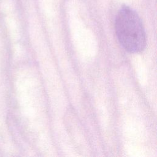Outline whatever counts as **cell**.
I'll use <instances>...</instances> for the list:
<instances>
[{"mask_svg": "<svg viewBox=\"0 0 157 157\" xmlns=\"http://www.w3.org/2000/svg\"><path fill=\"white\" fill-rule=\"evenodd\" d=\"M115 33L121 45L131 53L142 52L146 47V36L142 21L135 10L123 6L117 13Z\"/></svg>", "mask_w": 157, "mask_h": 157, "instance_id": "1", "label": "cell"}]
</instances>
